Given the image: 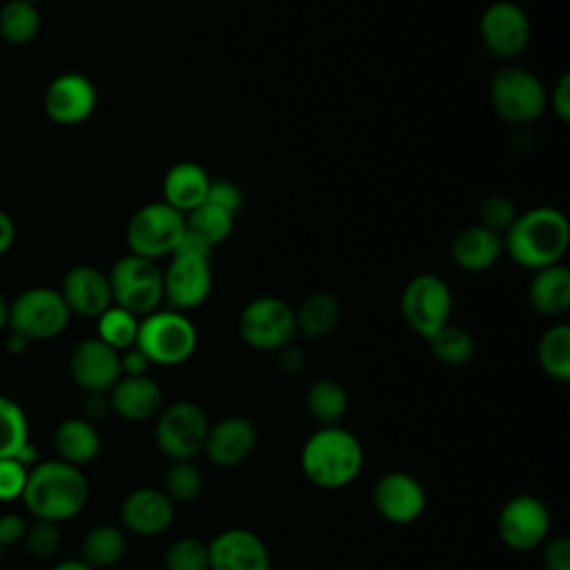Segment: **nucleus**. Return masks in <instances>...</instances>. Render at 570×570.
Wrapping results in <instances>:
<instances>
[{
	"instance_id": "f257e3e1",
	"label": "nucleus",
	"mask_w": 570,
	"mask_h": 570,
	"mask_svg": "<svg viewBox=\"0 0 570 570\" xmlns=\"http://www.w3.org/2000/svg\"><path fill=\"white\" fill-rule=\"evenodd\" d=\"M22 503L31 517L42 521H69L80 514L89 501V483L80 468L60 459L38 461L22 490Z\"/></svg>"
},
{
	"instance_id": "f03ea898",
	"label": "nucleus",
	"mask_w": 570,
	"mask_h": 570,
	"mask_svg": "<svg viewBox=\"0 0 570 570\" xmlns=\"http://www.w3.org/2000/svg\"><path fill=\"white\" fill-rule=\"evenodd\" d=\"M570 243V225L557 207H534L517 214L514 223L503 234L508 256L525 267L541 269L561 263Z\"/></svg>"
},
{
	"instance_id": "7ed1b4c3",
	"label": "nucleus",
	"mask_w": 570,
	"mask_h": 570,
	"mask_svg": "<svg viewBox=\"0 0 570 570\" xmlns=\"http://www.w3.org/2000/svg\"><path fill=\"white\" fill-rule=\"evenodd\" d=\"M301 468L303 474L323 490L345 488L363 468L361 441L338 425L321 428L305 441Z\"/></svg>"
},
{
	"instance_id": "20e7f679",
	"label": "nucleus",
	"mask_w": 570,
	"mask_h": 570,
	"mask_svg": "<svg viewBox=\"0 0 570 570\" xmlns=\"http://www.w3.org/2000/svg\"><path fill=\"white\" fill-rule=\"evenodd\" d=\"M198 343L194 323L176 309H156L140 318L136 347L149 363L178 365L187 361Z\"/></svg>"
},
{
	"instance_id": "39448f33",
	"label": "nucleus",
	"mask_w": 570,
	"mask_h": 570,
	"mask_svg": "<svg viewBox=\"0 0 570 570\" xmlns=\"http://www.w3.org/2000/svg\"><path fill=\"white\" fill-rule=\"evenodd\" d=\"M490 102L494 114L510 125H530L548 107L543 82L523 67H501L490 80Z\"/></svg>"
},
{
	"instance_id": "423d86ee",
	"label": "nucleus",
	"mask_w": 570,
	"mask_h": 570,
	"mask_svg": "<svg viewBox=\"0 0 570 570\" xmlns=\"http://www.w3.org/2000/svg\"><path fill=\"white\" fill-rule=\"evenodd\" d=\"M107 278L114 305L136 314L138 318L158 309L163 301V272L156 261L129 252L114 263Z\"/></svg>"
},
{
	"instance_id": "0eeeda50",
	"label": "nucleus",
	"mask_w": 570,
	"mask_h": 570,
	"mask_svg": "<svg viewBox=\"0 0 570 570\" xmlns=\"http://www.w3.org/2000/svg\"><path fill=\"white\" fill-rule=\"evenodd\" d=\"M71 318L69 307L53 287H29L9 303L7 327L31 341L58 336Z\"/></svg>"
},
{
	"instance_id": "6e6552de",
	"label": "nucleus",
	"mask_w": 570,
	"mask_h": 570,
	"mask_svg": "<svg viewBox=\"0 0 570 570\" xmlns=\"http://www.w3.org/2000/svg\"><path fill=\"white\" fill-rule=\"evenodd\" d=\"M185 232V216L167 203L142 205L127 223V245L131 254L156 261L171 256Z\"/></svg>"
},
{
	"instance_id": "1a4fd4ad",
	"label": "nucleus",
	"mask_w": 570,
	"mask_h": 570,
	"mask_svg": "<svg viewBox=\"0 0 570 570\" xmlns=\"http://www.w3.org/2000/svg\"><path fill=\"white\" fill-rule=\"evenodd\" d=\"M452 294L436 274H419L401 292V316L405 325L423 338L450 323Z\"/></svg>"
},
{
	"instance_id": "9d476101",
	"label": "nucleus",
	"mask_w": 570,
	"mask_h": 570,
	"mask_svg": "<svg viewBox=\"0 0 570 570\" xmlns=\"http://www.w3.org/2000/svg\"><path fill=\"white\" fill-rule=\"evenodd\" d=\"M240 338L261 352H278L292 343L296 334L294 309L276 296H258L249 301L238 316Z\"/></svg>"
},
{
	"instance_id": "9b49d317",
	"label": "nucleus",
	"mask_w": 570,
	"mask_h": 570,
	"mask_svg": "<svg viewBox=\"0 0 570 570\" xmlns=\"http://www.w3.org/2000/svg\"><path fill=\"white\" fill-rule=\"evenodd\" d=\"M209 430L207 414L191 401H178L165 407L156 421V445L174 461H191Z\"/></svg>"
},
{
	"instance_id": "f8f14e48",
	"label": "nucleus",
	"mask_w": 570,
	"mask_h": 570,
	"mask_svg": "<svg viewBox=\"0 0 570 570\" xmlns=\"http://www.w3.org/2000/svg\"><path fill=\"white\" fill-rule=\"evenodd\" d=\"M479 36L490 56L499 60H512L528 47L530 20L519 4L499 0L483 9L479 20Z\"/></svg>"
},
{
	"instance_id": "ddd939ff",
	"label": "nucleus",
	"mask_w": 570,
	"mask_h": 570,
	"mask_svg": "<svg viewBox=\"0 0 570 570\" xmlns=\"http://www.w3.org/2000/svg\"><path fill=\"white\" fill-rule=\"evenodd\" d=\"M212 292V265L205 256L171 254L163 272V301L176 312L198 307Z\"/></svg>"
},
{
	"instance_id": "4468645a",
	"label": "nucleus",
	"mask_w": 570,
	"mask_h": 570,
	"mask_svg": "<svg viewBox=\"0 0 570 570\" xmlns=\"http://www.w3.org/2000/svg\"><path fill=\"white\" fill-rule=\"evenodd\" d=\"M497 530L508 548L532 550L550 530L548 508L532 494H517L501 508Z\"/></svg>"
},
{
	"instance_id": "2eb2a0df",
	"label": "nucleus",
	"mask_w": 570,
	"mask_h": 570,
	"mask_svg": "<svg viewBox=\"0 0 570 570\" xmlns=\"http://www.w3.org/2000/svg\"><path fill=\"white\" fill-rule=\"evenodd\" d=\"M98 102L94 82L85 73L67 71L56 76L42 96V107L49 120L56 125H80L85 122Z\"/></svg>"
},
{
	"instance_id": "dca6fc26",
	"label": "nucleus",
	"mask_w": 570,
	"mask_h": 570,
	"mask_svg": "<svg viewBox=\"0 0 570 570\" xmlns=\"http://www.w3.org/2000/svg\"><path fill=\"white\" fill-rule=\"evenodd\" d=\"M425 490L423 485L405 472H387L383 474L374 490L372 503L376 512L390 523H412L425 510Z\"/></svg>"
},
{
	"instance_id": "f3484780",
	"label": "nucleus",
	"mask_w": 570,
	"mask_h": 570,
	"mask_svg": "<svg viewBox=\"0 0 570 570\" xmlns=\"http://www.w3.org/2000/svg\"><path fill=\"white\" fill-rule=\"evenodd\" d=\"M69 372L85 392H109L120 374V352L100 338L80 341L69 356Z\"/></svg>"
},
{
	"instance_id": "a211bd4d",
	"label": "nucleus",
	"mask_w": 570,
	"mask_h": 570,
	"mask_svg": "<svg viewBox=\"0 0 570 570\" xmlns=\"http://www.w3.org/2000/svg\"><path fill=\"white\" fill-rule=\"evenodd\" d=\"M207 548L209 570H272L269 550L252 530L229 528Z\"/></svg>"
},
{
	"instance_id": "6ab92c4d",
	"label": "nucleus",
	"mask_w": 570,
	"mask_h": 570,
	"mask_svg": "<svg viewBox=\"0 0 570 570\" xmlns=\"http://www.w3.org/2000/svg\"><path fill=\"white\" fill-rule=\"evenodd\" d=\"M58 292L69 312L82 318H98L107 307L114 305L107 274L91 265L71 267L65 274Z\"/></svg>"
},
{
	"instance_id": "aec40b11",
	"label": "nucleus",
	"mask_w": 570,
	"mask_h": 570,
	"mask_svg": "<svg viewBox=\"0 0 570 570\" xmlns=\"http://www.w3.org/2000/svg\"><path fill=\"white\" fill-rule=\"evenodd\" d=\"M256 448V428L243 416H227L209 425L205 436V454L220 468L243 463Z\"/></svg>"
},
{
	"instance_id": "412c9836",
	"label": "nucleus",
	"mask_w": 570,
	"mask_h": 570,
	"mask_svg": "<svg viewBox=\"0 0 570 570\" xmlns=\"http://www.w3.org/2000/svg\"><path fill=\"white\" fill-rule=\"evenodd\" d=\"M120 519L129 532L154 537L169 528L174 519V501L163 490L138 488L125 497Z\"/></svg>"
},
{
	"instance_id": "4be33fe9",
	"label": "nucleus",
	"mask_w": 570,
	"mask_h": 570,
	"mask_svg": "<svg viewBox=\"0 0 570 570\" xmlns=\"http://www.w3.org/2000/svg\"><path fill=\"white\" fill-rule=\"evenodd\" d=\"M109 407L127 421H145L160 412L163 390L160 385L142 374V376H120L114 387L107 392Z\"/></svg>"
},
{
	"instance_id": "5701e85b",
	"label": "nucleus",
	"mask_w": 570,
	"mask_h": 570,
	"mask_svg": "<svg viewBox=\"0 0 570 570\" xmlns=\"http://www.w3.org/2000/svg\"><path fill=\"white\" fill-rule=\"evenodd\" d=\"M209 183V174L198 163L180 160L171 165L163 178V203L185 216L207 198Z\"/></svg>"
},
{
	"instance_id": "b1692460",
	"label": "nucleus",
	"mask_w": 570,
	"mask_h": 570,
	"mask_svg": "<svg viewBox=\"0 0 570 570\" xmlns=\"http://www.w3.org/2000/svg\"><path fill=\"white\" fill-rule=\"evenodd\" d=\"M450 254L459 269L483 272L492 267L503 254V236L476 223L454 236Z\"/></svg>"
},
{
	"instance_id": "393cba45",
	"label": "nucleus",
	"mask_w": 570,
	"mask_h": 570,
	"mask_svg": "<svg viewBox=\"0 0 570 570\" xmlns=\"http://www.w3.org/2000/svg\"><path fill=\"white\" fill-rule=\"evenodd\" d=\"M528 303L541 316H563L570 309V269L563 263L537 269L528 285Z\"/></svg>"
},
{
	"instance_id": "a878e982",
	"label": "nucleus",
	"mask_w": 570,
	"mask_h": 570,
	"mask_svg": "<svg viewBox=\"0 0 570 570\" xmlns=\"http://www.w3.org/2000/svg\"><path fill=\"white\" fill-rule=\"evenodd\" d=\"M53 448L60 461L80 468L100 454V434L87 419H65L53 432Z\"/></svg>"
},
{
	"instance_id": "bb28decb",
	"label": "nucleus",
	"mask_w": 570,
	"mask_h": 570,
	"mask_svg": "<svg viewBox=\"0 0 570 570\" xmlns=\"http://www.w3.org/2000/svg\"><path fill=\"white\" fill-rule=\"evenodd\" d=\"M296 332L307 338H323L327 336L341 321V303L330 292H314L309 294L298 309H294Z\"/></svg>"
},
{
	"instance_id": "cd10ccee",
	"label": "nucleus",
	"mask_w": 570,
	"mask_h": 570,
	"mask_svg": "<svg viewBox=\"0 0 570 570\" xmlns=\"http://www.w3.org/2000/svg\"><path fill=\"white\" fill-rule=\"evenodd\" d=\"M127 550V539H125V532L116 525H96L91 528L85 539H82V546H80V552H82V561L89 563L91 568H107V566H114L122 559Z\"/></svg>"
},
{
	"instance_id": "c85d7f7f",
	"label": "nucleus",
	"mask_w": 570,
	"mask_h": 570,
	"mask_svg": "<svg viewBox=\"0 0 570 570\" xmlns=\"http://www.w3.org/2000/svg\"><path fill=\"white\" fill-rule=\"evenodd\" d=\"M537 358L548 376L570 381V327L566 323H554L541 334Z\"/></svg>"
},
{
	"instance_id": "c756f323",
	"label": "nucleus",
	"mask_w": 570,
	"mask_h": 570,
	"mask_svg": "<svg viewBox=\"0 0 570 570\" xmlns=\"http://www.w3.org/2000/svg\"><path fill=\"white\" fill-rule=\"evenodd\" d=\"M185 229L207 243L212 249L223 243L234 229V214L225 212L223 207L203 200L198 207L185 214Z\"/></svg>"
},
{
	"instance_id": "7c9ffc66",
	"label": "nucleus",
	"mask_w": 570,
	"mask_h": 570,
	"mask_svg": "<svg viewBox=\"0 0 570 570\" xmlns=\"http://www.w3.org/2000/svg\"><path fill=\"white\" fill-rule=\"evenodd\" d=\"M40 31V11L31 2L9 0L0 7V38L7 45H29Z\"/></svg>"
},
{
	"instance_id": "2f4dec72",
	"label": "nucleus",
	"mask_w": 570,
	"mask_h": 570,
	"mask_svg": "<svg viewBox=\"0 0 570 570\" xmlns=\"http://www.w3.org/2000/svg\"><path fill=\"white\" fill-rule=\"evenodd\" d=\"M307 410L309 414L325 423L336 425L347 410V392L334 379H321L307 390Z\"/></svg>"
},
{
	"instance_id": "473e14b6",
	"label": "nucleus",
	"mask_w": 570,
	"mask_h": 570,
	"mask_svg": "<svg viewBox=\"0 0 570 570\" xmlns=\"http://www.w3.org/2000/svg\"><path fill=\"white\" fill-rule=\"evenodd\" d=\"M98 336L102 343L114 347L116 352H125L136 345L138 323L140 318L118 305L107 307L98 318Z\"/></svg>"
},
{
	"instance_id": "72a5a7b5",
	"label": "nucleus",
	"mask_w": 570,
	"mask_h": 570,
	"mask_svg": "<svg viewBox=\"0 0 570 570\" xmlns=\"http://www.w3.org/2000/svg\"><path fill=\"white\" fill-rule=\"evenodd\" d=\"M430 350L443 365H463L474 354V341L468 330L459 325H443L430 338Z\"/></svg>"
},
{
	"instance_id": "f704fd0d",
	"label": "nucleus",
	"mask_w": 570,
	"mask_h": 570,
	"mask_svg": "<svg viewBox=\"0 0 570 570\" xmlns=\"http://www.w3.org/2000/svg\"><path fill=\"white\" fill-rule=\"evenodd\" d=\"M29 443V419L9 396L0 394V459H13Z\"/></svg>"
},
{
	"instance_id": "c9c22d12",
	"label": "nucleus",
	"mask_w": 570,
	"mask_h": 570,
	"mask_svg": "<svg viewBox=\"0 0 570 570\" xmlns=\"http://www.w3.org/2000/svg\"><path fill=\"white\" fill-rule=\"evenodd\" d=\"M203 490L200 470L191 461H174L165 474V494L174 503H189Z\"/></svg>"
},
{
	"instance_id": "e433bc0d",
	"label": "nucleus",
	"mask_w": 570,
	"mask_h": 570,
	"mask_svg": "<svg viewBox=\"0 0 570 570\" xmlns=\"http://www.w3.org/2000/svg\"><path fill=\"white\" fill-rule=\"evenodd\" d=\"M167 570H209V548L191 537L174 541L165 552Z\"/></svg>"
},
{
	"instance_id": "4c0bfd02",
	"label": "nucleus",
	"mask_w": 570,
	"mask_h": 570,
	"mask_svg": "<svg viewBox=\"0 0 570 570\" xmlns=\"http://www.w3.org/2000/svg\"><path fill=\"white\" fill-rule=\"evenodd\" d=\"M22 541H24L31 557L51 559V557L58 554V550L62 546V534H60L58 523L36 519L33 523L27 525V532H24Z\"/></svg>"
},
{
	"instance_id": "58836bf2",
	"label": "nucleus",
	"mask_w": 570,
	"mask_h": 570,
	"mask_svg": "<svg viewBox=\"0 0 570 570\" xmlns=\"http://www.w3.org/2000/svg\"><path fill=\"white\" fill-rule=\"evenodd\" d=\"M517 218V207L508 196L490 194L479 205V225L503 236Z\"/></svg>"
},
{
	"instance_id": "ea45409f",
	"label": "nucleus",
	"mask_w": 570,
	"mask_h": 570,
	"mask_svg": "<svg viewBox=\"0 0 570 570\" xmlns=\"http://www.w3.org/2000/svg\"><path fill=\"white\" fill-rule=\"evenodd\" d=\"M29 470L16 459H0V501H13L22 497Z\"/></svg>"
},
{
	"instance_id": "a19ab883",
	"label": "nucleus",
	"mask_w": 570,
	"mask_h": 570,
	"mask_svg": "<svg viewBox=\"0 0 570 570\" xmlns=\"http://www.w3.org/2000/svg\"><path fill=\"white\" fill-rule=\"evenodd\" d=\"M205 200H209V203H214V205H218V207H223L225 212H229V214L236 216V212H238L240 205H243V194H240V189H238L232 180L218 178V180H212V183H209V189H207V198H205Z\"/></svg>"
},
{
	"instance_id": "79ce46f5",
	"label": "nucleus",
	"mask_w": 570,
	"mask_h": 570,
	"mask_svg": "<svg viewBox=\"0 0 570 570\" xmlns=\"http://www.w3.org/2000/svg\"><path fill=\"white\" fill-rule=\"evenodd\" d=\"M543 566H546V570H570V541H568V537H557L546 546Z\"/></svg>"
},
{
	"instance_id": "37998d69",
	"label": "nucleus",
	"mask_w": 570,
	"mask_h": 570,
	"mask_svg": "<svg viewBox=\"0 0 570 570\" xmlns=\"http://www.w3.org/2000/svg\"><path fill=\"white\" fill-rule=\"evenodd\" d=\"M27 521L22 514L18 512H7V514H0V546H13V543H20L24 539V532H27Z\"/></svg>"
},
{
	"instance_id": "c03bdc74",
	"label": "nucleus",
	"mask_w": 570,
	"mask_h": 570,
	"mask_svg": "<svg viewBox=\"0 0 570 570\" xmlns=\"http://www.w3.org/2000/svg\"><path fill=\"white\" fill-rule=\"evenodd\" d=\"M552 111L557 114L559 120L568 122V118H570V73H563L552 89Z\"/></svg>"
},
{
	"instance_id": "a18cd8bd",
	"label": "nucleus",
	"mask_w": 570,
	"mask_h": 570,
	"mask_svg": "<svg viewBox=\"0 0 570 570\" xmlns=\"http://www.w3.org/2000/svg\"><path fill=\"white\" fill-rule=\"evenodd\" d=\"M151 363L147 356L134 345L125 352H120V374L122 376H142Z\"/></svg>"
},
{
	"instance_id": "49530a36",
	"label": "nucleus",
	"mask_w": 570,
	"mask_h": 570,
	"mask_svg": "<svg viewBox=\"0 0 570 570\" xmlns=\"http://www.w3.org/2000/svg\"><path fill=\"white\" fill-rule=\"evenodd\" d=\"M85 419L94 421V419H102L111 407H109V396L107 392H87L85 396Z\"/></svg>"
},
{
	"instance_id": "de8ad7c7",
	"label": "nucleus",
	"mask_w": 570,
	"mask_h": 570,
	"mask_svg": "<svg viewBox=\"0 0 570 570\" xmlns=\"http://www.w3.org/2000/svg\"><path fill=\"white\" fill-rule=\"evenodd\" d=\"M278 363H281V367H283L285 372L296 374V372H301V370H303V365H305V356H303L296 347L285 345L283 350H278Z\"/></svg>"
},
{
	"instance_id": "09e8293b",
	"label": "nucleus",
	"mask_w": 570,
	"mask_h": 570,
	"mask_svg": "<svg viewBox=\"0 0 570 570\" xmlns=\"http://www.w3.org/2000/svg\"><path fill=\"white\" fill-rule=\"evenodd\" d=\"M13 240H16V225H13V218H11L4 209H0V256L11 249Z\"/></svg>"
},
{
	"instance_id": "8fccbe9b",
	"label": "nucleus",
	"mask_w": 570,
	"mask_h": 570,
	"mask_svg": "<svg viewBox=\"0 0 570 570\" xmlns=\"http://www.w3.org/2000/svg\"><path fill=\"white\" fill-rule=\"evenodd\" d=\"M4 345H7V352H9V354H16V356H18V354H24V352H27L29 341H27L22 334L9 330V336H7Z\"/></svg>"
},
{
	"instance_id": "3c124183",
	"label": "nucleus",
	"mask_w": 570,
	"mask_h": 570,
	"mask_svg": "<svg viewBox=\"0 0 570 570\" xmlns=\"http://www.w3.org/2000/svg\"><path fill=\"white\" fill-rule=\"evenodd\" d=\"M51 570H96V568H91L82 559H65V561L56 563Z\"/></svg>"
},
{
	"instance_id": "603ef678",
	"label": "nucleus",
	"mask_w": 570,
	"mask_h": 570,
	"mask_svg": "<svg viewBox=\"0 0 570 570\" xmlns=\"http://www.w3.org/2000/svg\"><path fill=\"white\" fill-rule=\"evenodd\" d=\"M7 321H9V303H7V298L0 294V330L7 327Z\"/></svg>"
},
{
	"instance_id": "864d4df0",
	"label": "nucleus",
	"mask_w": 570,
	"mask_h": 570,
	"mask_svg": "<svg viewBox=\"0 0 570 570\" xmlns=\"http://www.w3.org/2000/svg\"><path fill=\"white\" fill-rule=\"evenodd\" d=\"M22 2H31V4H38L40 0H22Z\"/></svg>"
},
{
	"instance_id": "5fc2aeb1",
	"label": "nucleus",
	"mask_w": 570,
	"mask_h": 570,
	"mask_svg": "<svg viewBox=\"0 0 570 570\" xmlns=\"http://www.w3.org/2000/svg\"><path fill=\"white\" fill-rule=\"evenodd\" d=\"M0 563H2V546H0Z\"/></svg>"
}]
</instances>
